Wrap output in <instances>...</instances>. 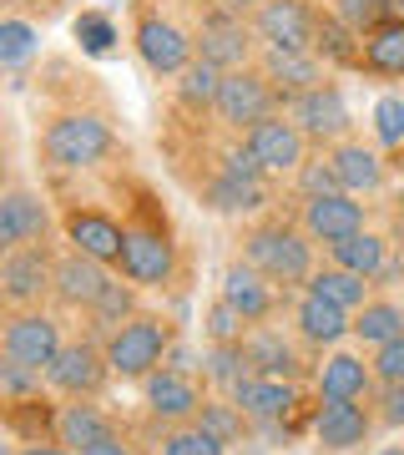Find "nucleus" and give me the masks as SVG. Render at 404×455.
I'll use <instances>...</instances> for the list:
<instances>
[{
	"label": "nucleus",
	"instance_id": "nucleus-35",
	"mask_svg": "<svg viewBox=\"0 0 404 455\" xmlns=\"http://www.w3.org/2000/svg\"><path fill=\"white\" fill-rule=\"evenodd\" d=\"M86 314H91V329H97L101 339H107V334H116V329L127 324V319H137V299H131V283L112 278V283H107V293L97 299V309H86Z\"/></svg>",
	"mask_w": 404,
	"mask_h": 455
},
{
	"label": "nucleus",
	"instance_id": "nucleus-37",
	"mask_svg": "<svg viewBox=\"0 0 404 455\" xmlns=\"http://www.w3.org/2000/svg\"><path fill=\"white\" fill-rule=\"evenodd\" d=\"M223 66H212V61H193L187 71H182V82H178V97L187 101V107H218V92H223Z\"/></svg>",
	"mask_w": 404,
	"mask_h": 455
},
{
	"label": "nucleus",
	"instance_id": "nucleus-9",
	"mask_svg": "<svg viewBox=\"0 0 404 455\" xmlns=\"http://www.w3.org/2000/svg\"><path fill=\"white\" fill-rule=\"evenodd\" d=\"M142 390H147V410L157 415V420L167 425H187L202 415V405H208V395H202V385H197L187 370H152L142 379Z\"/></svg>",
	"mask_w": 404,
	"mask_h": 455
},
{
	"label": "nucleus",
	"instance_id": "nucleus-47",
	"mask_svg": "<svg viewBox=\"0 0 404 455\" xmlns=\"http://www.w3.org/2000/svg\"><path fill=\"white\" fill-rule=\"evenodd\" d=\"M76 36L81 41H86V51H97V56H107V51H112V20L107 16H97V11H86V16L76 20Z\"/></svg>",
	"mask_w": 404,
	"mask_h": 455
},
{
	"label": "nucleus",
	"instance_id": "nucleus-10",
	"mask_svg": "<svg viewBox=\"0 0 404 455\" xmlns=\"http://www.w3.org/2000/svg\"><path fill=\"white\" fill-rule=\"evenodd\" d=\"M253 31L278 51H313L319 46V11H308L304 0H263Z\"/></svg>",
	"mask_w": 404,
	"mask_h": 455
},
{
	"label": "nucleus",
	"instance_id": "nucleus-15",
	"mask_svg": "<svg viewBox=\"0 0 404 455\" xmlns=\"http://www.w3.org/2000/svg\"><path fill=\"white\" fill-rule=\"evenodd\" d=\"M107 283H112L107 263L86 259L76 248L66 259H56V304L61 309H97V299L107 293Z\"/></svg>",
	"mask_w": 404,
	"mask_h": 455
},
{
	"label": "nucleus",
	"instance_id": "nucleus-52",
	"mask_svg": "<svg viewBox=\"0 0 404 455\" xmlns=\"http://www.w3.org/2000/svg\"><path fill=\"white\" fill-rule=\"evenodd\" d=\"M227 5H238V11H248V5H263V0H227Z\"/></svg>",
	"mask_w": 404,
	"mask_h": 455
},
{
	"label": "nucleus",
	"instance_id": "nucleus-38",
	"mask_svg": "<svg viewBox=\"0 0 404 455\" xmlns=\"http://www.w3.org/2000/svg\"><path fill=\"white\" fill-rule=\"evenodd\" d=\"M227 440H218L202 420H187V425H172L167 440H162V455H223Z\"/></svg>",
	"mask_w": 404,
	"mask_h": 455
},
{
	"label": "nucleus",
	"instance_id": "nucleus-3",
	"mask_svg": "<svg viewBox=\"0 0 404 455\" xmlns=\"http://www.w3.org/2000/svg\"><path fill=\"white\" fill-rule=\"evenodd\" d=\"M46 163L51 167H66V172H81V167H97L107 152L116 147L112 127L91 112H66L46 127Z\"/></svg>",
	"mask_w": 404,
	"mask_h": 455
},
{
	"label": "nucleus",
	"instance_id": "nucleus-17",
	"mask_svg": "<svg viewBox=\"0 0 404 455\" xmlns=\"http://www.w3.org/2000/svg\"><path fill=\"white\" fill-rule=\"evenodd\" d=\"M46 203L31 193V188H5L0 197V248H26L46 238Z\"/></svg>",
	"mask_w": 404,
	"mask_h": 455
},
{
	"label": "nucleus",
	"instance_id": "nucleus-46",
	"mask_svg": "<svg viewBox=\"0 0 404 455\" xmlns=\"http://www.w3.org/2000/svg\"><path fill=\"white\" fill-rule=\"evenodd\" d=\"M374 132H379V142L384 147L404 142V101L400 97H384L379 107H374Z\"/></svg>",
	"mask_w": 404,
	"mask_h": 455
},
{
	"label": "nucleus",
	"instance_id": "nucleus-30",
	"mask_svg": "<svg viewBox=\"0 0 404 455\" xmlns=\"http://www.w3.org/2000/svg\"><path fill=\"white\" fill-rule=\"evenodd\" d=\"M400 334H404V304H394V299H369V304L354 314V339L369 344V349L400 339Z\"/></svg>",
	"mask_w": 404,
	"mask_h": 455
},
{
	"label": "nucleus",
	"instance_id": "nucleus-41",
	"mask_svg": "<svg viewBox=\"0 0 404 455\" xmlns=\"http://www.w3.org/2000/svg\"><path fill=\"white\" fill-rule=\"evenodd\" d=\"M208 339L212 344H238V339H248V319H242L227 299H218L212 304V314H208Z\"/></svg>",
	"mask_w": 404,
	"mask_h": 455
},
{
	"label": "nucleus",
	"instance_id": "nucleus-19",
	"mask_svg": "<svg viewBox=\"0 0 404 455\" xmlns=\"http://www.w3.org/2000/svg\"><path fill=\"white\" fill-rule=\"evenodd\" d=\"M233 405L258 425H278L289 420L298 395H293V379H268V374H248L238 390H233Z\"/></svg>",
	"mask_w": 404,
	"mask_h": 455
},
{
	"label": "nucleus",
	"instance_id": "nucleus-29",
	"mask_svg": "<svg viewBox=\"0 0 404 455\" xmlns=\"http://www.w3.org/2000/svg\"><path fill=\"white\" fill-rule=\"evenodd\" d=\"M364 71L374 76H404V26L379 20L374 31H364Z\"/></svg>",
	"mask_w": 404,
	"mask_h": 455
},
{
	"label": "nucleus",
	"instance_id": "nucleus-13",
	"mask_svg": "<svg viewBox=\"0 0 404 455\" xmlns=\"http://www.w3.org/2000/svg\"><path fill=\"white\" fill-rule=\"evenodd\" d=\"M304 233L313 243H344L364 233V208L354 203V193H323V197H304Z\"/></svg>",
	"mask_w": 404,
	"mask_h": 455
},
{
	"label": "nucleus",
	"instance_id": "nucleus-43",
	"mask_svg": "<svg viewBox=\"0 0 404 455\" xmlns=\"http://www.w3.org/2000/svg\"><path fill=\"white\" fill-rule=\"evenodd\" d=\"M334 16L364 36V31H374V26L384 20V0H339V5H334Z\"/></svg>",
	"mask_w": 404,
	"mask_h": 455
},
{
	"label": "nucleus",
	"instance_id": "nucleus-24",
	"mask_svg": "<svg viewBox=\"0 0 404 455\" xmlns=\"http://www.w3.org/2000/svg\"><path fill=\"white\" fill-rule=\"evenodd\" d=\"M263 71H268V82L278 86V97H304V92L323 86V71H319V56H313V51H278V46H268Z\"/></svg>",
	"mask_w": 404,
	"mask_h": 455
},
{
	"label": "nucleus",
	"instance_id": "nucleus-49",
	"mask_svg": "<svg viewBox=\"0 0 404 455\" xmlns=\"http://www.w3.org/2000/svg\"><path fill=\"white\" fill-rule=\"evenodd\" d=\"M81 455H137V451H131L122 435H107V440H97V445H86Z\"/></svg>",
	"mask_w": 404,
	"mask_h": 455
},
{
	"label": "nucleus",
	"instance_id": "nucleus-12",
	"mask_svg": "<svg viewBox=\"0 0 404 455\" xmlns=\"http://www.w3.org/2000/svg\"><path fill=\"white\" fill-rule=\"evenodd\" d=\"M131 41H137V56L147 61V71H157V76H182L193 66V41L162 16H142Z\"/></svg>",
	"mask_w": 404,
	"mask_h": 455
},
{
	"label": "nucleus",
	"instance_id": "nucleus-36",
	"mask_svg": "<svg viewBox=\"0 0 404 455\" xmlns=\"http://www.w3.org/2000/svg\"><path fill=\"white\" fill-rule=\"evenodd\" d=\"M329 61H339V66H359L364 61V36L354 31V26H344L339 16H319V46Z\"/></svg>",
	"mask_w": 404,
	"mask_h": 455
},
{
	"label": "nucleus",
	"instance_id": "nucleus-40",
	"mask_svg": "<svg viewBox=\"0 0 404 455\" xmlns=\"http://www.w3.org/2000/svg\"><path fill=\"white\" fill-rule=\"evenodd\" d=\"M197 420L208 425V430H212V435H218V440H227V445H233V440L242 435V420H248V415H242V410L233 405V400H227V405H223V400H208V405H202V415H197Z\"/></svg>",
	"mask_w": 404,
	"mask_h": 455
},
{
	"label": "nucleus",
	"instance_id": "nucleus-42",
	"mask_svg": "<svg viewBox=\"0 0 404 455\" xmlns=\"http://www.w3.org/2000/svg\"><path fill=\"white\" fill-rule=\"evenodd\" d=\"M31 51H36V26H26V20L11 16L5 26H0V61H5V66H20Z\"/></svg>",
	"mask_w": 404,
	"mask_h": 455
},
{
	"label": "nucleus",
	"instance_id": "nucleus-1",
	"mask_svg": "<svg viewBox=\"0 0 404 455\" xmlns=\"http://www.w3.org/2000/svg\"><path fill=\"white\" fill-rule=\"evenodd\" d=\"M308 243H313V238L298 233L293 223H258L248 238H242L248 263H253L258 274H268L273 283H283V289L313 278V248Z\"/></svg>",
	"mask_w": 404,
	"mask_h": 455
},
{
	"label": "nucleus",
	"instance_id": "nucleus-31",
	"mask_svg": "<svg viewBox=\"0 0 404 455\" xmlns=\"http://www.w3.org/2000/svg\"><path fill=\"white\" fill-rule=\"evenodd\" d=\"M329 253H334V263H339V268L364 274V278H379L389 268V243L379 238V233H354V238L334 243Z\"/></svg>",
	"mask_w": 404,
	"mask_h": 455
},
{
	"label": "nucleus",
	"instance_id": "nucleus-25",
	"mask_svg": "<svg viewBox=\"0 0 404 455\" xmlns=\"http://www.w3.org/2000/svg\"><path fill=\"white\" fill-rule=\"evenodd\" d=\"M374 390V364L359 355H329L319 370V395L323 400H369Z\"/></svg>",
	"mask_w": 404,
	"mask_h": 455
},
{
	"label": "nucleus",
	"instance_id": "nucleus-33",
	"mask_svg": "<svg viewBox=\"0 0 404 455\" xmlns=\"http://www.w3.org/2000/svg\"><path fill=\"white\" fill-rule=\"evenodd\" d=\"M263 203H268V188H263V182L233 178V172L208 182V208H218V212H253V208H263Z\"/></svg>",
	"mask_w": 404,
	"mask_h": 455
},
{
	"label": "nucleus",
	"instance_id": "nucleus-18",
	"mask_svg": "<svg viewBox=\"0 0 404 455\" xmlns=\"http://www.w3.org/2000/svg\"><path fill=\"white\" fill-rule=\"evenodd\" d=\"M374 430V415L359 400H323L319 415H313V435H319L323 451H354L364 445Z\"/></svg>",
	"mask_w": 404,
	"mask_h": 455
},
{
	"label": "nucleus",
	"instance_id": "nucleus-44",
	"mask_svg": "<svg viewBox=\"0 0 404 455\" xmlns=\"http://www.w3.org/2000/svg\"><path fill=\"white\" fill-rule=\"evenodd\" d=\"M298 188H304V197L344 193V182H339V172H334L329 157H323V163H304V167H298Z\"/></svg>",
	"mask_w": 404,
	"mask_h": 455
},
{
	"label": "nucleus",
	"instance_id": "nucleus-4",
	"mask_svg": "<svg viewBox=\"0 0 404 455\" xmlns=\"http://www.w3.org/2000/svg\"><path fill=\"white\" fill-rule=\"evenodd\" d=\"M0 293H5V309H41V299L56 293V259H51V248L46 243L5 248Z\"/></svg>",
	"mask_w": 404,
	"mask_h": 455
},
{
	"label": "nucleus",
	"instance_id": "nucleus-39",
	"mask_svg": "<svg viewBox=\"0 0 404 455\" xmlns=\"http://www.w3.org/2000/svg\"><path fill=\"white\" fill-rule=\"evenodd\" d=\"M41 379H46V370H31L20 359H5L0 364V395L5 400H31V395H41Z\"/></svg>",
	"mask_w": 404,
	"mask_h": 455
},
{
	"label": "nucleus",
	"instance_id": "nucleus-7",
	"mask_svg": "<svg viewBox=\"0 0 404 455\" xmlns=\"http://www.w3.org/2000/svg\"><path fill=\"white\" fill-rule=\"evenodd\" d=\"M116 268L137 289H162L172 278V268H178V248H172V238L162 228L137 223V228H127V243H122V263Z\"/></svg>",
	"mask_w": 404,
	"mask_h": 455
},
{
	"label": "nucleus",
	"instance_id": "nucleus-14",
	"mask_svg": "<svg viewBox=\"0 0 404 455\" xmlns=\"http://www.w3.org/2000/svg\"><path fill=\"white\" fill-rule=\"evenodd\" d=\"M66 238H71V248L76 253H86V259L97 263H122V243H127V228L116 223V218H107V212L97 208H71L66 212Z\"/></svg>",
	"mask_w": 404,
	"mask_h": 455
},
{
	"label": "nucleus",
	"instance_id": "nucleus-54",
	"mask_svg": "<svg viewBox=\"0 0 404 455\" xmlns=\"http://www.w3.org/2000/svg\"><path fill=\"white\" fill-rule=\"evenodd\" d=\"M379 455H404V451H400V445H389V451H379Z\"/></svg>",
	"mask_w": 404,
	"mask_h": 455
},
{
	"label": "nucleus",
	"instance_id": "nucleus-11",
	"mask_svg": "<svg viewBox=\"0 0 404 455\" xmlns=\"http://www.w3.org/2000/svg\"><path fill=\"white\" fill-rule=\"evenodd\" d=\"M304 147L308 137L293 116H263L258 127H248V152L263 163V172H298L308 163Z\"/></svg>",
	"mask_w": 404,
	"mask_h": 455
},
{
	"label": "nucleus",
	"instance_id": "nucleus-16",
	"mask_svg": "<svg viewBox=\"0 0 404 455\" xmlns=\"http://www.w3.org/2000/svg\"><path fill=\"white\" fill-rule=\"evenodd\" d=\"M293 122L313 142H334V137L349 132V101H344L339 86H313L304 97H293Z\"/></svg>",
	"mask_w": 404,
	"mask_h": 455
},
{
	"label": "nucleus",
	"instance_id": "nucleus-32",
	"mask_svg": "<svg viewBox=\"0 0 404 455\" xmlns=\"http://www.w3.org/2000/svg\"><path fill=\"white\" fill-rule=\"evenodd\" d=\"M56 415L61 405H51L46 395H31V400H5V420L20 440H56Z\"/></svg>",
	"mask_w": 404,
	"mask_h": 455
},
{
	"label": "nucleus",
	"instance_id": "nucleus-26",
	"mask_svg": "<svg viewBox=\"0 0 404 455\" xmlns=\"http://www.w3.org/2000/svg\"><path fill=\"white\" fill-rule=\"evenodd\" d=\"M248 359H253V374H268V379H298L304 374V359L278 329H253L248 334Z\"/></svg>",
	"mask_w": 404,
	"mask_h": 455
},
{
	"label": "nucleus",
	"instance_id": "nucleus-48",
	"mask_svg": "<svg viewBox=\"0 0 404 455\" xmlns=\"http://www.w3.org/2000/svg\"><path fill=\"white\" fill-rule=\"evenodd\" d=\"M379 420L404 430V385H384L379 390Z\"/></svg>",
	"mask_w": 404,
	"mask_h": 455
},
{
	"label": "nucleus",
	"instance_id": "nucleus-8",
	"mask_svg": "<svg viewBox=\"0 0 404 455\" xmlns=\"http://www.w3.org/2000/svg\"><path fill=\"white\" fill-rule=\"evenodd\" d=\"M273 101H278V86L268 82V71H253V66H242V71H227L223 76V92H218V116H223L227 127H258L263 116H273Z\"/></svg>",
	"mask_w": 404,
	"mask_h": 455
},
{
	"label": "nucleus",
	"instance_id": "nucleus-5",
	"mask_svg": "<svg viewBox=\"0 0 404 455\" xmlns=\"http://www.w3.org/2000/svg\"><path fill=\"white\" fill-rule=\"evenodd\" d=\"M107 374H112V359H107V344L97 339H76L66 344L61 355L51 359L46 370V385L61 400H97L107 390Z\"/></svg>",
	"mask_w": 404,
	"mask_h": 455
},
{
	"label": "nucleus",
	"instance_id": "nucleus-20",
	"mask_svg": "<svg viewBox=\"0 0 404 455\" xmlns=\"http://www.w3.org/2000/svg\"><path fill=\"white\" fill-rule=\"evenodd\" d=\"M293 324H298V339L304 344H339L354 334V314L339 309V304H329V299H319V293H304L298 299V309H293Z\"/></svg>",
	"mask_w": 404,
	"mask_h": 455
},
{
	"label": "nucleus",
	"instance_id": "nucleus-27",
	"mask_svg": "<svg viewBox=\"0 0 404 455\" xmlns=\"http://www.w3.org/2000/svg\"><path fill=\"white\" fill-rule=\"evenodd\" d=\"M329 163H334V172H339L344 193H374V188L384 182V157L369 152L364 142H339L334 152H329Z\"/></svg>",
	"mask_w": 404,
	"mask_h": 455
},
{
	"label": "nucleus",
	"instance_id": "nucleus-50",
	"mask_svg": "<svg viewBox=\"0 0 404 455\" xmlns=\"http://www.w3.org/2000/svg\"><path fill=\"white\" fill-rule=\"evenodd\" d=\"M16 455H76V451H66L61 440H26Z\"/></svg>",
	"mask_w": 404,
	"mask_h": 455
},
{
	"label": "nucleus",
	"instance_id": "nucleus-34",
	"mask_svg": "<svg viewBox=\"0 0 404 455\" xmlns=\"http://www.w3.org/2000/svg\"><path fill=\"white\" fill-rule=\"evenodd\" d=\"M202 374H208L212 385H223L227 395L238 390L242 379L253 374V359H248V344H212L208 349V359H202Z\"/></svg>",
	"mask_w": 404,
	"mask_h": 455
},
{
	"label": "nucleus",
	"instance_id": "nucleus-6",
	"mask_svg": "<svg viewBox=\"0 0 404 455\" xmlns=\"http://www.w3.org/2000/svg\"><path fill=\"white\" fill-rule=\"evenodd\" d=\"M0 349L5 359H20V364H31V370H51V359L66 349L61 339V324L41 309H11L5 319V334H0Z\"/></svg>",
	"mask_w": 404,
	"mask_h": 455
},
{
	"label": "nucleus",
	"instance_id": "nucleus-23",
	"mask_svg": "<svg viewBox=\"0 0 404 455\" xmlns=\"http://www.w3.org/2000/svg\"><path fill=\"white\" fill-rule=\"evenodd\" d=\"M107 435H116V420L101 405H91V400H66L61 415H56V440L76 455L86 451V445L107 440Z\"/></svg>",
	"mask_w": 404,
	"mask_h": 455
},
{
	"label": "nucleus",
	"instance_id": "nucleus-45",
	"mask_svg": "<svg viewBox=\"0 0 404 455\" xmlns=\"http://www.w3.org/2000/svg\"><path fill=\"white\" fill-rule=\"evenodd\" d=\"M369 364H374V379H379V385H404V334L379 344Z\"/></svg>",
	"mask_w": 404,
	"mask_h": 455
},
{
	"label": "nucleus",
	"instance_id": "nucleus-28",
	"mask_svg": "<svg viewBox=\"0 0 404 455\" xmlns=\"http://www.w3.org/2000/svg\"><path fill=\"white\" fill-rule=\"evenodd\" d=\"M369 289L374 278L364 274H349V268H313V278H308V293H319V299H329V304H339V309L359 314L364 304H369Z\"/></svg>",
	"mask_w": 404,
	"mask_h": 455
},
{
	"label": "nucleus",
	"instance_id": "nucleus-53",
	"mask_svg": "<svg viewBox=\"0 0 404 455\" xmlns=\"http://www.w3.org/2000/svg\"><path fill=\"white\" fill-rule=\"evenodd\" d=\"M394 203H400V218H404V182H400V197H394Z\"/></svg>",
	"mask_w": 404,
	"mask_h": 455
},
{
	"label": "nucleus",
	"instance_id": "nucleus-21",
	"mask_svg": "<svg viewBox=\"0 0 404 455\" xmlns=\"http://www.w3.org/2000/svg\"><path fill=\"white\" fill-rule=\"evenodd\" d=\"M268 283H273V278L258 274L253 263H233V268L223 274V299L242 314V319H248V324H263V319L273 314V304H278Z\"/></svg>",
	"mask_w": 404,
	"mask_h": 455
},
{
	"label": "nucleus",
	"instance_id": "nucleus-2",
	"mask_svg": "<svg viewBox=\"0 0 404 455\" xmlns=\"http://www.w3.org/2000/svg\"><path fill=\"white\" fill-rule=\"evenodd\" d=\"M107 359H112V374L122 379H147L152 370H162V355L172 349V324L157 319V314H137L127 324L107 334Z\"/></svg>",
	"mask_w": 404,
	"mask_h": 455
},
{
	"label": "nucleus",
	"instance_id": "nucleus-22",
	"mask_svg": "<svg viewBox=\"0 0 404 455\" xmlns=\"http://www.w3.org/2000/svg\"><path fill=\"white\" fill-rule=\"evenodd\" d=\"M197 51H202V61L223 66V71H242L253 41H248V26H242V20L208 16V20H202V36H197Z\"/></svg>",
	"mask_w": 404,
	"mask_h": 455
},
{
	"label": "nucleus",
	"instance_id": "nucleus-51",
	"mask_svg": "<svg viewBox=\"0 0 404 455\" xmlns=\"http://www.w3.org/2000/svg\"><path fill=\"white\" fill-rule=\"evenodd\" d=\"M384 20H394V26H404V0H384Z\"/></svg>",
	"mask_w": 404,
	"mask_h": 455
}]
</instances>
